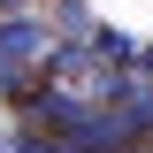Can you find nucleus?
<instances>
[{"instance_id": "f257e3e1", "label": "nucleus", "mask_w": 153, "mask_h": 153, "mask_svg": "<svg viewBox=\"0 0 153 153\" xmlns=\"http://www.w3.org/2000/svg\"><path fill=\"white\" fill-rule=\"evenodd\" d=\"M8 153H61V146H54L46 130H23V138H8Z\"/></svg>"}, {"instance_id": "f03ea898", "label": "nucleus", "mask_w": 153, "mask_h": 153, "mask_svg": "<svg viewBox=\"0 0 153 153\" xmlns=\"http://www.w3.org/2000/svg\"><path fill=\"white\" fill-rule=\"evenodd\" d=\"M0 16H31V0H0Z\"/></svg>"}, {"instance_id": "7ed1b4c3", "label": "nucleus", "mask_w": 153, "mask_h": 153, "mask_svg": "<svg viewBox=\"0 0 153 153\" xmlns=\"http://www.w3.org/2000/svg\"><path fill=\"white\" fill-rule=\"evenodd\" d=\"M0 153H8V138H0Z\"/></svg>"}]
</instances>
